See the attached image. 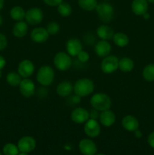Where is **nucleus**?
Returning <instances> with one entry per match:
<instances>
[{
    "label": "nucleus",
    "instance_id": "19",
    "mask_svg": "<svg viewBox=\"0 0 154 155\" xmlns=\"http://www.w3.org/2000/svg\"><path fill=\"white\" fill-rule=\"evenodd\" d=\"M96 33L101 40H110L113 39L115 33L113 28L107 24H101L98 27Z\"/></svg>",
    "mask_w": 154,
    "mask_h": 155
},
{
    "label": "nucleus",
    "instance_id": "42",
    "mask_svg": "<svg viewBox=\"0 0 154 155\" xmlns=\"http://www.w3.org/2000/svg\"><path fill=\"white\" fill-rule=\"evenodd\" d=\"M18 155H29L28 153H24V152H21L19 153Z\"/></svg>",
    "mask_w": 154,
    "mask_h": 155
},
{
    "label": "nucleus",
    "instance_id": "31",
    "mask_svg": "<svg viewBox=\"0 0 154 155\" xmlns=\"http://www.w3.org/2000/svg\"><path fill=\"white\" fill-rule=\"evenodd\" d=\"M60 25L57 22H55V21L49 22L46 27V30L50 36H54V35L57 34L59 31H60Z\"/></svg>",
    "mask_w": 154,
    "mask_h": 155
},
{
    "label": "nucleus",
    "instance_id": "21",
    "mask_svg": "<svg viewBox=\"0 0 154 155\" xmlns=\"http://www.w3.org/2000/svg\"><path fill=\"white\" fill-rule=\"evenodd\" d=\"M148 10V2L146 0H133L131 3V11L138 16H142Z\"/></svg>",
    "mask_w": 154,
    "mask_h": 155
},
{
    "label": "nucleus",
    "instance_id": "39",
    "mask_svg": "<svg viewBox=\"0 0 154 155\" xmlns=\"http://www.w3.org/2000/svg\"><path fill=\"white\" fill-rule=\"evenodd\" d=\"M142 16L143 17V18H144L145 20H148V19H149V18H150V15H149V14L147 12H146V13L143 14V15H142Z\"/></svg>",
    "mask_w": 154,
    "mask_h": 155
},
{
    "label": "nucleus",
    "instance_id": "35",
    "mask_svg": "<svg viewBox=\"0 0 154 155\" xmlns=\"http://www.w3.org/2000/svg\"><path fill=\"white\" fill-rule=\"evenodd\" d=\"M147 142L151 148H154V132L151 133L148 136Z\"/></svg>",
    "mask_w": 154,
    "mask_h": 155
},
{
    "label": "nucleus",
    "instance_id": "22",
    "mask_svg": "<svg viewBox=\"0 0 154 155\" xmlns=\"http://www.w3.org/2000/svg\"><path fill=\"white\" fill-rule=\"evenodd\" d=\"M28 33V24L24 21H18L12 29V33L15 37L23 38Z\"/></svg>",
    "mask_w": 154,
    "mask_h": 155
},
{
    "label": "nucleus",
    "instance_id": "27",
    "mask_svg": "<svg viewBox=\"0 0 154 155\" xmlns=\"http://www.w3.org/2000/svg\"><path fill=\"white\" fill-rule=\"evenodd\" d=\"M7 83L11 86H18L22 80V77L18 73L14 71H11L7 74L6 77Z\"/></svg>",
    "mask_w": 154,
    "mask_h": 155
},
{
    "label": "nucleus",
    "instance_id": "30",
    "mask_svg": "<svg viewBox=\"0 0 154 155\" xmlns=\"http://www.w3.org/2000/svg\"><path fill=\"white\" fill-rule=\"evenodd\" d=\"M19 152L18 145L14 144L8 143L3 147V153L5 155H18Z\"/></svg>",
    "mask_w": 154,
    "mask_h": 155
},
{
    "label": "nucleus",
    "instance_id": "46",
    "mask_svg": "<svg viewBox=\"0 0 154 155\" xmlns=\"http://www.w3.org/2000/svg\"><path fill=\"white\" fill-rule=\"evenodd\" d=\"M104 1H108V0H104Z\"/></svg>",
    "mask_w": 154,
    "mask_h": 155
},
{
    "label": "nucleus",
    "instance_id": "37",
    "mask_svg": "<svg viewBox=\"0 0 154 155\" xmlns=\"http://www.w3.org/2000/svg\"><path fill=\"white\" fill-rule=\"evenodd\" d=\"M72 100L74 103H75V104H78V103H79L80 101H81V97L79 96V95H75H75H74V96H72Z\"/></svg>",
    "mask_w": 154,
    "mask_h": 155
},
{
    "label": "nucleus",
    "instance_id": "44",
    "mask_svg": "<svg viewBox=\"0 0 154 155\" xmlns=\"http://www.w3.org/2000/svg\"><path fill=\"white\" fill-rule=\"evenodd\" d=\"M95 155H106V154H101H101H97V153H96V154H95Z\"/></svg>",
    "mask_w": 154,
    "mask_h": 155
},
{
    "label": "nucleus",
    "instance_id": "24",
    "mask_svg": "<svg viewBox=\"0 0 154 155\" xmlns=\"http://www.w3.org/2000/svg\"><path fill=\"white\" fill-rule=\"evenodd\" d=\"M112 39L113 40L115 45L120 48H124L129 43V38L124 33H115Z\"/></svg>",
    "mask_w": 154,
    "mask_h": 155
},
{
    "label": "nucleus",
    "instance_id": "33",
    "mask_svg": "<svg viewBox=\"0 0 154 155\" xmlns=\"http://www.w3.org/2000/svg\"><path fill=\"white\" fill-rule=\"evenodd\" d=\"M8 41L6 39L5 36L2 33H0V51L5 49L7 47Z\"/></svg>",
    "mask_w": 154,
    "mask_h": 155
},
{
    "label": "nucleus",
    "instance_id": "41",
    "mask_svg": "<svg viewBox=\"0 0 154 155\" xmlns=\"http://www.w3.org/2000/svg\"><path fill=\"white\" fill-rule=\"evenodd\" d=\"M2 22H3V19H2V17L1 16V15H0V26L2 25Z\"/></svg>",
    "mask_w": 154,
    "mask_h": 155
},
{
    "label": "nucleus",
    "instance_id": "11",
    "mask_svg": "<svg viewBox=\"0 0 154 155\" xmlns=\"http://www.w3.org/2000/svg\"><path fill=\"white\" fill-rule=\"evenodd\" d=\"M35 71V65L29 59H24L21 61L18 64V73L21 77L24 78H30Z\"/></svg>",
    "mask_w": 154,
    "mask_h": 155
},
{
    "label": "nucleus",
    "instance_id": "9",
    "mask_svg": "<svg viewBox=\"0 0 154 155\" xmlns=\"http://www.w3.org/2000/svg\"><path fill=\"white\" fill-rule=\"evenodd\" d=\"M71 120L76 124H83L90 118V113L84 107H76L70 114Z\"/></svg>",
    "mask_w": 154,
    "mask_h": 155
},
{
    "label": "nucleus",
    "instance_id": "40",
    "mask_svg": "<svg viewBox=\"0 0 154 155\" xmlns=\"http://www.w3.org/2000/svg\"><path fill=\"white\" fill-rule=\"evenodd\" d=\"M3 6H4V0H0V11L2 9Z\"/></svg>",
    "mask_w": 154,
    "mask_h": 155
},
{
    "label": "nucleus",
    "instance_id": "16",
    "mask_svg": "<svg viewBox=\"0 0 154 155\" xmlns=\"http://www.w3.org/2000/svg\"><path fill=\"white\" fill-rule=\"evenodd\" d=\"M116 115L110 109L101 111L99 115L100 124L105 127H110L116 123Z\"/></svg>",
    "mask_w": 154,
    "mask_h": 155
},
{
    "label": "nucleus",
    "instance_id": "25",
    "mask_svg": "<svg viewBox=\"0 0 154 155\" xmlns=\"http://www.w3.org/2000/svg\"><path fill=\"white\" fill-rule=\"evenodd\" d=\"M26 12L21 6H15L10 11V16L16 21H21L25 18Z\"/></svg>",
    "mask_w": 154,
    "mask_h": 155
},
{
    "label": "nucleus",
    "instance_id": "17",
    "mask_svg": "<svg viewBox=\"0 0 154 155\" xmlns=\"http://www.w3.org/2000/svg\"><path fill=\"white\" fill-rule=\"evenodd\" d=\"M112 46L110 42L107 40H100L95 46V52L98 57L105 58L111 52Z\"/></svg>",
    "mask_w": 154,
    "mask_h": 155
},
{
    "label": "nucleus",
    "instance_id": "13",
    "mask_svg": "<svg viewBox=\"0 0 154 155\" xmlns=\"http://www.w3.org/2000/svg\"><path fill=\"white\" fill-rule=\"evenodd\" d=\"M50 35L48 34L46 28L44 27H36L33 29L30 33V38L32 41L36 43H44L46 42L49 38Z\"/></svg>",
    "mask_w": 154,
    "mask_h": 155
},
{
    "label": "nucleus",
    "instance_id": "6",
    "mask_svg": "<svg viewBox=\"0 0 154 155\" xmlns=\"http://www.w3.org/2000/svg\"><path fill=\"white\" fill-rule=\"evenodd\" d=\"M119 59L116 55L106 56L101 61V69L103 73L106 74H111L116 72L119 69Z\"/></svg>",
    "mask_w": 154,
    "mask_h": 155
},
{
    "label": "nucleus",
    "instance_id": "32",
    "mask_svg": "<svg viewBox=\"0 0 154 155\" xmlns=\"http://www.w3.org/2000/svg\"><path fill=\"white\" fill-rule=\"evenodd\" d=\"M78 60L79 61L82 63H86L89 61L90 59V55H89L88 53L86 51H84V50H82L78 54V55L76 56Z\"/></svg>",
    "mask_w": 154,
    "mask_h": 155
},
{
    "label": "nucleus",
    "instance_id": "45",
    "mask_svg": "<svg viewBox=\"0 0 154 155\" xmlns=\"http://www.w3.org/2000/svg\"><path fill=\"white\" fill-rule=\"evenodd\" d=\"M2 71H0V77H2Z\"/></svg>",
    "mask_w": 154,
    "mask_h": 155
},
{
    "label": "nucleus",
    "instance_id": "14",
    "mask_svg": "<svg viewBox=\"0 0 154 155\" xmlns=\"http://www.w3.org/2000/svg\"><path fill=\"white\" fill-rule=\"evenodd\" d=\"M79 148L83 155H95L98 151L95 142L89 139H82L79 143Z\"/></svg>",
    "mask_w": 154,
    "mask_h": 155
},
{
    "label": "nucleus",
    "instance_id": "2",
    "mask_svg": "<svg viewBox=\"0 0 154 155\" xmlns=\"http://www.w3.org/2000/svg\"><path fill=\"white\" fill-rule=\"evenodd\" d=\"M95 90V83L93 80L88 78H82L77 80L73 86V91L75 95L81 98L87 97L93 93Z\"/></svg>",
    "mask_w": 154,
    "mask_h": 155
},
{
    "label": "nucleus",
    "instance_id": "43",
    "mask_svg": "<svg viewBox=\"0 0 154 155\" xmlns=\"http://www.w3.org/2000/svg\"><path fill=\"white\" fill-rule=\"evenodd\" d=\"M148 2H150V3H154V0H146Z\"/></svg>",
    "mask_w": 154,
    "mask_h": 155
},
{
    "label": "nucleus",
    "instance_id": "1",
    "mask_svg": "<svg viewBox=\"0 0 154 155\" xmlns=\"http://www.w3.org/2000/svg\"><path fill=\"white\" fill-rule=\"evenodd\" d=\"M90 104L95 110L98 111L110 109L112 105V100L107 94L103 92H98L94 94L90 99Z\"/></svg>",
    "mask_w": 154,
    "mask_h": 155
},
{
    "label": "nucleus",
    "instance_id": "38",
    "mask_svg": "<svg viewBox=\"0 0 154 155\" xmlns=\"http://www.w3.org/2000/svg\"><path fill=\"white\" fill-rule=\"evenodd\" d=\"M134 136H135L136 138H137V139H140V138L142 137V132L140 131V130H139L138 129H137V130H135V131L134 132Z\"/></svg>",
    "mask_w": 154,
    "mask_h": 155
},
{
    "label": "nucleus",
    "instance_id": "15",
    "mask_svg": "<svg viewBox=\"0 0 154 155\" xmlns=\"http://www.w3.org/2000/svg\"><path fill=\"white\" fill-rule=\"evenodd\" d=\"M66 52L72 57H75L79 53L83 50L82 43L77 38H71L66 43Z\"/></svg>",
    "mask_w": 154,
    "mask_h": 155
},
{
    "label": "nucleus",
    "instance_id": "10",
    "mask_svg": "<svg viewBox=\"0 0 154 155\" xmlns=\"http://www.w3.org/2000/svg\"><path fill=\"white\" fill-rule=\"evenodd\" d=\"M84 132L89 138H96L101 133V126L98 120L89 118L87 122L85 123Z\"/></svg>",
    "mask_w": 154,
    "mask_h": 155
},
{
    "label": "nucleus",
    "instance_id": "20",
    "mask_svg": "<svg viewBox=\"0 0 154 155\" xmlns=\"http://www.w3.org/2000/svg\"><path fill=\"white\" fill-rule=\"evenodd\" d=\"M73 91V86L72 83L67 80L60 82L56 87V92L57 95L62 98H65L71 95Z\"/></svg>",
    "mask_w": 154,
    "mask_h": 155
},
{
    "label": "nucleus",
    "instance_id": "34",
    "mask_svg": "<svg viewBox=\"0 0 154 155\" xmlns=\"http://www.w3.org/2000/svg\"><path fill=\"white\" fill-rule=\"evenodd\" d=\"M43 2H45V4H46L48 6L57 7L63 2V0H43Z\"/></svg>",
    "mask_w": 154,
    "mask_h": 155
},
{
    "label": "nucleus",
    "instance_id": "18",
    "mask_svg": "<svg viewBox=\"0 0 154 155\" xmlns=\"http://www.w3.org/2000/svg\"><path fill=\"white\" fill-rule=\"evenodd\" d=\"M122 126L128 132H134L139 128V121L132 115H126L122 120Z\"/></svg>",
    "mask_w": 154,
    "mask_h": 155
},
{
    "label": "nucleus",
    "instance_id": "8",
    "mask_svg": "<svg viewBox=\"0 0 154 155\" xmlns=\"http://www.w3.org/2000/svg\"><path fill=\"white\" fill-rule=\"evenodd\" d=\"M20 92L25 98H31L36 92L35 83L30 78H24L19 85Z\"/></svg>",
    "mask_w": 154,
    "mask_h": 155
},
{
    "label": "nucleus",
    "instance_id": "12",
    "mask_svg": "<svg viewBox=\"0 0 154 155\" xmlns=\"http://www.w3.org/2000/svg\"><path fill=\"white\" fill-rule=\"evenodd\" d=\"M36 142L34 138L30 136H23L18 141V147L20 152L30 153L36 148Z\"/></svg>",
    "mask_w": 154,
    "mask_h": 155
},
{
    "label": "nucleus",
    "instance_id": "29",
    "mask_svg": "<svg viewBox=\"0 0 154 155\" xmlns=\"http://www.w3.org/2000/svg\"><path fill=\"white\" fill-rule=\"evenodd\" d=\"M57 12H58L60 16L63 17V18L69 17L72 13V7H71L69 3L62 2L57 6Z\"/></svg>",
    "mask_w": 154,
    "mask_h": 155
},
{
    "label": "nucleus",
    "instance_id": "26",
    "mask_svg": "<svg viewBox=\"0 0 154 155\" xmlns=\"http://www.w3.org/2000/svg\"><path fill=\"white\" fill-rule=\"evenodd\" d=\"M79 6L86 12H92L96 9L97 0H78Z\"/></svg>",
    "mask_w": 154,
    "mask_h": 155
},
{
    "label": "nucleus",
    "instance_id": "5",
    "mask_svg": "<svg viewBox=\"0 0 154 155\" xmlns=\"http://www.w3.org/2000/svg\"><path fill=\"white\" fill-rule=\"evenodd\" d=\"M54 67L60 71H66L72 66L71 56L65 51H59L53 59Z\"/></svg>",
    "mask_w": 154,
    "mask_h": 155
},
{
    "label": "nucleus",
    "instance_id": "36",
    "mask_svg": "<svg viewBox=\"0 0 154 155\" xmlns=\"http://www.w3.org/2000/svg\"><path fill=\"white\" fill-rule=\"evenodd\" d=\"M5 64H6L5 59L2 56L0 55V71H2V70L5 68Z\"/></svg>",
    "mask_w": 154,
    "mask_h": 155
},
{
    "label": "nucleus",
    "instance_id": "3",
    "mask_svg": "<svg viewBox=\"0 0 154 155\" xmlns=\"http://www.w3.org/2000/svg\"><path fill=\"white\" fill-rule=\"evenodd\" d=\"M54 71L49 65H43L38 70L36 74V80L43 86L51 85L54 80Z\"/></svg>",
    "mask_w": 154,
    "mask_h": 155
},
{
    "label": "nucleus",
    "instance_id": "23",
    "mask_svg": "<svg viewBox=\"0 0 154 155\" xmlns=\"http://www.w3.org/2000/svg\"><path fill=\"white\" fill-rule=\"evenodd\" d=\"M134 63L131 58L123 57L119 61V69L123 73H129L134 69Z\"/></svg>",
    "mask_w": 154,
    "mask_h": 155
},
{
    "label": "nucleus",
    "instance_id": "28",
    "mask_svg": "<svg viewBox=\"0 0 154 155\" xmlns=\"http://www.w3.org/2000/svg\"><path fill=\"white\" fill-rule=\"evenodd\" d=\"M142 76L143 79L148 82L154 81V64L146 65L143 70Z\"/></svg>",
    "mask_w": 154,
    "mask_h": 155
},
{
    "label": "nucleus",
    "instance_id": "7",
    "mask_svg": "<svg viewBox=\"0 0 154 155\" xmlns=\"http://www.w3.org/2000/svg\"><path fill=\"white\" fill-rule=\"evenodd\" d=\"M44 18L43 12L39 8H31L26 12L25 20L29 25H39Z\"/></svg>",
    "mask_w": 154,
    "mask_h": 155
},
{
    "label": "nucleus",
    "instance_id": "4",
    "mask_svg": "<svg viewBox=\"0 0 154 155\" xmlns=\"http://www.w3.org/2000/svg\"><path fill=\"white\" fill-rule=\"evenodd\" d=\"M96 12L100 21L103 23H109L113 19L114 17V8L108 2H101L98 4Z\"/></svg>",
    "mask_w": 154,
    "mask_h": 155
},
{
    "label": "nucleus",
    "instance_id": "47",
    "mask_svg": "<svg viewBox=\"0 0 154 155\" xmlns=\"http://www.w3.org/2000/svg\"><path fill=\"white\" fill-rule=\"evenodd\" d=\"M0 155H2V154H1V153H0Z\"/></svg>",
    "mask_w": 154,
    "mask_h": 155
}]
</instances>
